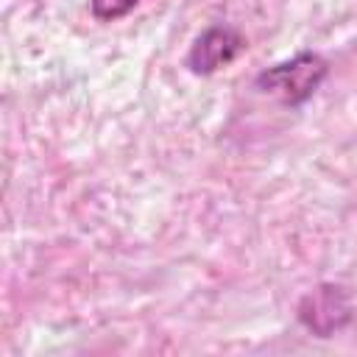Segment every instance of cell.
<instances>
[{"label": "cell", "instance_id": "1", "mask_svg": "<svg viewBox=\"0 0 357 357\" xmlns=\"http://www.w3.org/2000/svg\"><path fill=\"white\" fill-rule=\"evenodd\" d=\"M329 64L318 53H298L290 61L273 64L257 75V89L284 106H298L310 100L324 84Z\"/></svg>", "mask_w": 357, "mask_h": 357}, {"label": "cell", "instance_id": "2", "mask_svg": "<svg viewBox=\"0 0 357 357\" xmlns=\"http://www.w3.org/2000/svg\"><path fill=\"white\" fill-rule=\"evenodd\" d=\"M245 50V39L231 25H212L206 28L187 53V67L195 75H209L226 64H231Z\"/></svg>", "mask_w": 357, "mask_h": 357}, {"label": "cell", "instance_id": "3", "mask_svg": "<svg viewBox=\"0 0 357 357\" xmlns=\"http://www.w3.org/2000/svg\"><path fill=\"white\" fill-rule=\"evenodd\" d=\"M298 315L310 329H315L318 335L326 337L332 329H340L351 318V307H349L346 296L340 293V287L324 284L315 293L304 296V301L298 307Z\"/></svg>", "mask_w": 357, "mask_h": 357}, {"label": "cell", "instance_id": "4", "mask_svg": "<svg viewBox=\"0 0 357 357\" xmlns=\"http://www.w3.org/2000/svg\"><path fill=\"white\" fill-rule=\"evenodd\" d=\"M142 0H89V8L98 20L109 22V20H120L126 17L131 8H137Z\"/></svg>", "mask_w": 357, "mask_h": 357}]
</instances>
